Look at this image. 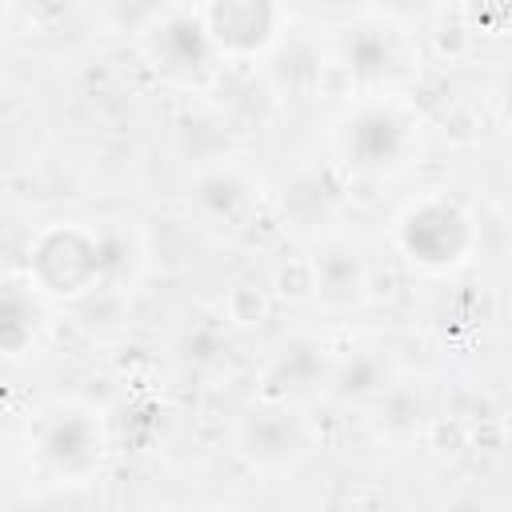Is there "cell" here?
Listing matches in <instances>:
<instances>
[{
    "instance_id": "obj_1",
    "label": "cell",
    "mask_w": 512,
    "mask_h": 512,
    "mask_svg": "<svg viewBox=\"0 0 512 512\" xmlns=\"http://www.w3.org/2000/svg\"><path fill=\"white\" fill-rule=\"evenodd\" d=\"M272 288H276V296H280L284 304L308 300V296L316 292V264H312V260H300V256L284 260V264L272 272Z\"/></svg>"
},
{
    "instance_id": "obj_2",
    "label": "cell",
    "mask_w": 512,
    "mask_h": 512,
    "mask_svg": "<svg viewBox=\"0 0 512 512\" xmlns=\"http://www.w3.org/2000/svg\"><path fill=\"white\" fill-rule=\"evenodd\" d=\"M228 316H232V324H240V328L264 324V316H268V296H264V288H256V284H236V288L228 292Z\"/></svg>"
},
{
    "instance_id": "obj_3",
    "label": "cell",
    "mask_w": 512,
    "mask_h": 512,
    "mask_svg": "<svg viewBox=\"0 0 512 512\" xmlns=\"http://www.w3.org/2000/svg\"><path fill=\"white\" fill-rule=\"evenodd\" d=\"M444 140L456 144V148H468L480 140V116L472 104H452L448 116H444Z\"/></svg>"
},
{
    "instance_id": "obj_4",
    "label": "cell",
    "mask_w": 512,
    "mask_h": 512,
    "mask_svg": "<svg viewBox=\"0 0 512 512\" xmlns=\"http://www.w3.org/2000/svg\"><path fill=\"white\" fill-rule=\"evenodd\" d=\"M464 428L456 424V420H432V428H428V444L436 448V452H448V456H456L460 448H464Z\"/></svg>"
},
{
    "instance_id": "obj_5",
    "label": "cell",
    "mask_w": 512,
    "mask_h": 512,
    "mask_svg": "<svg viewBox=\"0 0 512 512\" xmlns=\"http://www.w3.org/2000/svg\"><path fill=\"white\" fill-rule=\"evenodd\" d=\"M468 28L464 24H444L440 32H436V48L444 52V56H464L468 52Z\"/></svg>"
},
{
    "instance_id": "obj_6",
    "label": "cell",
    "mask_w": 512,
    "mask_h": 512,
    "mask_svg": "<svg viewBox=\"0 0 512 512\" xmlns=\"http://www.w3.org/2000/svg\"><path fill=\"white\" fill-rule=\"evenodd\" d=\"M320 88H324L328 96H344V92L352 88V72L340 68V64H328V68L320 72Z\"/></svg>"
},
{
    "instance_id": "obj_7",
    "label": "cell",
    "mask_w": 512,
    "mask_h": 512,
    "mask_svg": "<svg viewBox=\"0 0 512 512\" xmlns=\"http://www.w3.org/2000/svg\"><path fill=\"white\" fill-rule=\"evenodd\" d=\"M392 292H396V276H392V272H372V276H368V296H372V300H380V296L388 300Z\"/></svg>"
}]
</instances>
